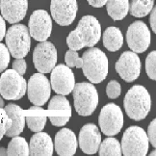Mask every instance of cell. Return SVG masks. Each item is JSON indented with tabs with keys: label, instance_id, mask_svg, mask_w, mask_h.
<instances>
[{
	"label": "cell",
	"instance_id": "74e56055",
	"mask_svg": "<svg viewBox=\"0 0 156 156\" xmlns=\"http://www.w3.org/2000/svg\"><path fill=\"white\" fill-rule=\"evenodd\" d=\"M6 34V23L5 20L2 17V16H0V41L3 40Z\"/></svg>",
	"mask_w": 156,
	"mask_h": 156
},
{
	"label": "cell",
	"instance_id": "9a60e30c",
	"mask_svg": "<svg viewBox=\"0 0 156 156\" xmlns=\"http://www.w3.org/2000/svg\"><path fill=\"white\" fill-rule=\"evenodd\" d=\"M76 0H51L50 11L53 20L61 26H69L77 15Z\"/></svg>",
	"mask_w": 156,
	"mask_h": 156
},
{
	"label": "cell",
	"instance_id": "8fae6325",
	"mask_svg": "<svg viewBox=\"0 0 156 156\" xmlns=\"http://www.w3.org/2000/svg\"><path fill=\"white\" fill-rule=\"evenodd\" d=\"M151 31L143 21H135L128 27L126 41L128 47L133 52H145L151 44Z\"/></svg>",
	"mask_w": 156,
	"mask_h": 156
},
{
	"label": "cell",
	"instance_id": "30bf717a",
	"mask_svg": "<svg viewBox=\"0 0 156 156\" xmlns=\"http://www.w3.org/2000/svg\"><path fill=\"white\" fill-rule=\"evenodd\" d=\"M26 91L29 100L34 105L43 106L50 98V82L44 73H35L30 77Z\"/></svg>",
	"mask_w": 156,
	"mask_h": 156
},
{
	"label": "cell",
	"instance_id": "ffe728a7",
	"mask_svg": "<svg viewBox=\"0 0 156 156\" xmlns=\"http://www.w3.org/2000/svg\"><path fill=\"white\" fill-rule=\"evenodd\" d=\"M5 112L11 119V126L6 132L5 136L9 138H13L15 136H19L24 129L25 126V117L23 115V110L20 106L10 103L4 107Z\"/></svg>",
	"mask_w": 156,
	"mask_h": 156
},
{
	"label": "cell",
	"instance_id": "44dd1931",
	"mask_svg": "<svg viewBox=\"0 0 156 156\" xmlns=\"http://www.w3.org/2000/svg\"><path fill=\"white\" fill-rule=\"evenodd\" d=\"M103 45L111 52H116L123 44V36L121 30L117 27H108L103 33Z\"/></svg>",
	"mask_w": 156,
	"mask_h": 156
},
{
	"label": "cell",
	"instance_id": "ba28073f",
	"mask_svg": "<svg viewBox=\"0 0 156 156\" xmlns=\"http://www.w3.org/2000/svg\"><path fill=\"white\" fill-rule=\"evenodd\" d=\"M99 127L106 136H115L123 126V114L118 105L108 103L100 111Z\"/></svg>",
	"mask_w": 156,
	"mask_h": 156
},
{
	"label": "cell",
	"instance_id": "484cf974",
	"mask_svg": "<svg viewBox=\"0 0 156 156\" xmlns=\"http://www.w3.org/2000/svg\"><path fill=\"white\" fill-rule=\"evenodd\" d=\"M47 108H48L49 111L62 110V111H68L69 113L71 112L69 101L62 94H58V95H55V97H53Z\"/></svg>",
	"mask_w": 156,
	"mask_h": 156
},
{
	"label": "cell",
	"instance_id": "f1b7e54d",
	"mask_svg": "<svg viewBox=\"0 0 156 156\" xmlns=\"http://www.w3.org/2000/svg\"><path fill=\"white\" fill-rule=\"evenodd\" d=\"M65 62L67 64L69 68H77L81 69L82 68V58H79L78 53L75 50H69L65 54Z\"/></svg>",
	"mask_w": 156,
	"mask_h": 156
},
{
	"label": "cell",
	"instance_id": "b9f144b4",
	"mask_svg": "<svg viewBox=\"0 0 156 156\" xmlns=\"http://www.w3.org/2000/svg\"><path fill=\"white\" fill-rule=\"evenodd\" d=\"M156 151H152V152L151 153V156H155L156 155V152H155Z\"/></svg>",
	"mask_w": 156,
	"mask_h": 156
},
{
	"label": "cell",
	"instance_id": "60d3db41",
	"mask_svg": "<svg viewBox=\"0 0 156 156\" xmlns=\"http://www.w3.org/2000/svg\"><path fill=\"white\" fill-rule=\"evenodd\" d=\"M0 108H4V101L2 97H0Z\"/></svg>",
	"mask_w": 156,
	"mask_h": 156
},
{
	"label": "cell",
	"instance_id": "ac0fdd59",
	"mask_svg": "<svg viewBox=\"0 0 156 156\" xmlns=\"http://www.w3.org/2000/svg\"><path fill=\"white\" fill-rule=\"evenodd\" d=\"M77 140L73 131L69 128H62L55 135L54 147L58 155L73 156L77 149Z\"/></svg>",
	"mask_w": 156,
	"mask_h": 156
},
{
	"label": "cell",
	"instance_id": "d6a6232c",
	"mask_svg": "<svg viewBox=\"0 0 156 156\" xmlns=\"http://www.w3.org/2000/svg\"><path fill=\"white\" fill-rule=\"evenodd\" d=\"M147 135L148 138V142L151 144L153 147H156V119H155L149 123Z\"/></svg>",
	"mask_w": 156,
	"mask_h": 156
},
{
	"label": "cell",
	"instance_id": "4dcf8cb0",
	"mask_svg": "<svg viewBox=\"0 0 156 156\" xmlns=\"http://www.w3.org/2000/svg\"><path fill=\"white\" fill-rule=\"evenodd\" d=\"M11 119L5 112L4 108H0V140L5 136L6 132L11 126Z\"/></svg>",
	"mask_w": 156,
	"mask_h": 156
},
{
	"label": "cell",
	"instance_id": "f546056e",
	"mask_svg": "<svg viewBox=\"0 0 156 156\" xmlns=\"http://www.w3.org/2000/svg\"><path fill=\"white\" fill-rule=\"evenodd\" d=\"M106 94L111 99L118 98L122 94V87L117 80H111L106 87Z\"/></svg>",
	"mask_w": 156,
	"mask_h": 156
},
{
	"label": "cell",
	"instance_id": "52a82bcc",
	"mask_svg": "<svg viewBox=\"0 0 156 156\" xmlns=\"http://www.w3.org/2000/svg\"><path fill=\"white\" fill-rule=\"evenodd\" d=\"M26 80L14 69H7L0 76V94L5 99H20L26 94Z\"/></svg>",
	"mask_w": 156,
	"mask_h": 156
},
{
	"label": "cell",
	"instance_id": "7c38bea8",
	"mask_svg": "<svg viewBox=\"0 0 156 156\" xmlns=\"http://www.w3.org/2000/svg\"><path fill=\"white\" fill-rule=\"evenodd\" d=\"M50 83L52 90L58 94H69L75 85V77L67 65L55 66L51 70Z\"/></svg>",
	"mask_w": 156,
	"mask_h": 156
},
{
	"label": "cell",
	"instance_id": "2e32d148",
	"mask_svg": "<svg viewBox=\"0 0 156 156\" xmlns=\"http://www.w3.org/2000/svg\"><path fill=\"white\" fill-rule=\"evenodd\" d=\"M101 143V134L95 124L88 123L81 128L78 138V145L86 154H94L98 151Z\"/></svg>",
	"mask_w": 156,
	"mask_h": 156
},
{
	"label": "cell",
	"instance_id": "603a6c76",
	"mask_svg": "<svg viewBox=\"0 0 156 156\" xmlns=\"http://www.w3.org/2000/svg\"><path fill=\"white\" fill-rule=\"evenodd\" d=\"M154 7V0H129V13L136 17L147 16Z\"/></svg>",
	"mask_w": 156,
	"mask_h": 156
},
{
	"label": "cell",
	"instance_id": "d590c367",
	"mask_svg": "<svg viewBox=\"0 0 156 156\" xmlns=\"http://www.w3.org/2000/svg\"><path fill=\"white\" fill-rule=\"evenodd\" d=\"M151 12V16H149V22H151L152 31L156 33V8L153 7Z\"/></svg>",
	"mask_w": 156,
	"mask_h": 156
},
{
	"label": "cell",
	"instance_id": "83f0119b",
	"mask_svg": "<svg viewBox=\"0 0 156 156\" xmlns=\"http://www.w3.org/2000/svg\"><path fill=\"white\" fill-rule=\"evenodd\" d=\"M146 71L152 80L156 79V51H151L146 59Z\"/></svg>",
	"mask_w": 156,
	"mask_h": 156
},
{
	"label": "cell",
	"instance_id": "d4e9b609",
	"mask_svg": "<svg viewBox=\"0 0 156 156\" xmlns=\"http://www.w3.org/2000/svg\"><path fill=\"white\" fill-rule=\"evenodd\" d=\"M98 151L100 156H121V144L116 138H107L100 143Z\"/></svg>",
	"mask_w": 156,
	"mask_h": 156
},
{
	"label": "cell",
	"instance_id": "e0dca14e",
	"mask_svg": "<svg viewBox=\"0 0 156 156\" xmlns=\"http://www.w3.org/2000/svg\"><path fill=\"white\" fill-rule=\"evenodd\" d=\"M28 0H0L2 17L11 24L20 22L26 16Z\"/></svg>",
	"mask_w": 156,
	"mask_h": 156
},
{
	"label": "cell",
	"instance_id": "8992f818",
	"mask_svg": "<svg viewBox=\"0 0 156 156\" xmlns=\"http://www.w3.org/2000/svg\"><path fill=\"white\" fill-rule=\"evenodd\" d=\"M148 138L140 126H130L125 130L122 139V153L125 156H145L148 151Z\"/></svg>",
	"mask_w": 156,
	"mask_h": 156
},
{
	"label": "cell",
	"instance_id": "277c9868",
	"mask_svg": "<svg viewBox=\"0 0 156 156\" xmlns=\"http://www.w3.org/2000/svg\"><path fill=\"white\" fill-rule=\"evenodd\" d=\"M75 110L80 116H91L98 105V94L91 83L82 82L74 85L73 90Z\"/></svg>",
	"mask_w": 156,
	"mask_h": 156
},
{
	"label": "cell",
	"instance_id": "8d00e7d4",
	"mask_svg": "<svg viewBox=\"0 0 156 156\" xmlns=\"http://www.w3.org/2000/svg\"><path fill=\"white\" fill-rule=\"evenodd\" d=\"M88 3L94 8H101L106 4L107 0H87Z\"/></svg>",
	"mask_w": 156,
	"mask_h": 156
},
{
	"label": "cell",
	"instance_id": "4fadbf2b",
	"mask_svg": "<svg viewBox=\"0 0 156 156\" xmlns=\"http://www.w3.org/2000/svg\"><path fill=\"white\" fill-rule=\"evenodd\" d=\"M52 31V20L49 14L44 10L33 12L29 20V34L38 41H46Z\"/></svg>",
	"mask_w": 156,
	"mask_h": 156
},
{
	"label": "cell",
	"instance_id": "6da1fadb",
	"mask_svg": "<svg viewBox=\"0 0 156 156\" xmlns=\"http://www.w3.org/2000/svg\"><path fill=\"white\" fill-rule=\"evenodd\" d=\"M101 37V26L93 16H85L78 22L75 30L67 38V44L71 50H80L83 47H93Z\"/></svg>",
	"mask_w": 156,
	"mask_h": 156
},
{
	"label": "cell",
	"instance_id": "1f68e13d",
	"mask_svg": "<svg viewBox=\"0 0 156 156\" xmlns=\"http://www.w3.org/2000/svg\"><path fill=\"white\" fill-rule=\"evenodd\" d=\"M10 63V52L7 46L0 44V73L7 69Z\"/></svg>",
	"mask_w": 156,
	"mask_h": 156
},
{
	"label": "cell",
	"instance_id": "3957f363",
	"mask_svg": "<svg viewBox=\"0 0 156 156\" xmlns=\"http://www.w3.org/2000/svg\"><path fill=\"white\" fill-rule=\"evenodd\" d=\"M83 73L92 83L102 82L108 74V59L105 53L97 47H92L83 53Z\"/></svg>",
	"mask_w": 156,
	"mask_h": 156
},
{
	"label": "cell",
	"instance_id": "5b68a950",
	"mask_svg": "<svg viewBox=\"0 0 156 156\" xmlns=\"http://www.w3.org/2000/svg\"><path fill=\"white\" fill-rule=\"evenodd\" d=\"M6 44L14 58H24L31 48V36L28 28L23 24L11 26L5 34Z\"/></svg>",
	"mask_w": 156,
	"mask_h": 156
},
{
	"label": "cell",
	"instance_id": "7402d4cb",
	"mask_svg": "<svg viewBox=\"0 0 156 156\" xmlns=\"http://www.w3.org/2000/svg\"><path fill=\"white\" fill-rule=\"evenodd\" d=\"M106 9L113 20H122L129 12V0H107Z\"/></svg>",
	"mask_w": 156,
	"mask_h": 156
},
{
	"label": "cell",
	"instance_id": "d6986e66",
	"mask_svg": "<svg viewBox=\"0 0 156 156\" xmlns=\"http://www.w3.org/2000/svg\"><path fill=\"white\" fill-rule=\"evenodd\" d=\"M52 154L53 143L48 134L40 131L32 136L29 144V155L51 156Z\"/></svg>",
	"mask_w": 156,
	"mask_h": 156
},
{
	"label": "cell",
	"instance_id": "f35d334b",
	"mask_svg": "<svg viewBox=\"0 0 156 156\" xmlns=\"http://www.w3.org/2000/svg\"><path fill=\"white\" fill-rule=\"evenodd\" d=\"M30 111H43V108L41 106H38V105H34V106H31L29 108Z\"/></svg>",
	"mask_w": 156,
	"mask_h": 156
},
{
	"label": "cell",
	"instance_id": "ab89813d",
	"mask_svg": "<svg viewBox=\"0 0 156 156\" xmlns=\"http://www.w3.org/2000/svg\"><path fill=\"white\" fill-rule=\"evenodd\" d=\"M0 155H7V149L0 148Z\"/></svg>",
	"mask_w": 156,
	"mask_h": 156
},
{
	"label": "cell",
	"instance_id": "7a4b0ae2",
	"mask_svg": "<svg viewBox=\"0 0 156 156\" xmlns=\"http://www.w3.org/2000/svg\"><path fill=\"white\" fill-rule=\"evenodd\" d=\"M123 106L130 119L140 122L146 119L151 111V98L145 87L136 85L128 90L125 94Z\"/></svg>",
	"mask_w": 156,
	"mask_h": 156
},
{
	"label": "cell",
	"instance_id": "e575fe53",
	"mask_svg": "<svg viewBox=\"0 0 156 156\" xmlns=\"http://www.w3.org/2000/svg\"><path fill=\"white\" fill-rule=\"evenodd\" d=\"M49 119L54 126L61 127L67 124V122L69 121V117H50Z\"/></svg>",
	"mask_w": 156,
	"mask_h": 156
},
{
	"label": "cell",
	"instance_id": "836d02e7",
	"mask_svg": "<svg viewBox=\"0 0 156 156\" xmlns=\"http://www.w3.org/2000/svg\"><path fill=\"white\" fill-rule=\"evenodd\" d=\"M13 69L16 70L20 75L25 74L26 71V62L23 58H16L13 63Z\"/></svg>",
	"mask_w": 156,
	"mask_h": 156
},
{
	"label": "cell",
	"instance_id": "cb8c5ba5",
	"mask_svg": "<svg viewBox=\"0 0 156 156\" xmlns=\"http://www.w3.org/2000/svg\"><path fill=\"white\" fill-rule=\"evenodd\" d=\"M9 156H27L29 155V146L24 138L15 136L9 143L7 148Z\"/></svg>",
	"mask_w": 156,
	"mask_h": 156
},
{
	"label": "cell",
	"instance_id": "5bb4252c",
	"mask_svg": "<svg viewBox=\"0 0 156 156\" xmlns=\"http://www.w3.org/2000/svg\"><path fill=\"white\" fill-rule=\"evenodd\" d=\"M116 70L125 82L135 81L141 73L140 58L135 52H123L116 63Z\"/></svg>",
	"mask_w": 156,
	"mask_h": 156
},
{
	"label": "cell",
	"instance_id": "4316f807",
	"mask_svg": "<svg viewBox=\"0 0 156 156\" xmlns=\"http://www.w3.org/2000/svg\"><path fill=\"white\" fill-rule=\"evenodd\" d=\"M46 119L45 116H27L25 117V123L31 131L40 132L44 128Z\"/></svg>",
	"mask_w": 156,
	"mask_h": 156
},
{
	"label": "cell",
	"instance_id": "9c48e42d",
	"mask_svg": "<svg viewBox=\"0 0 156 156\" xmlns=\"http://www.w3.org/2000/svg\"><path fill=\"white\" fill-rule=\"evenodd\" d=\"M35 68L41 73H49L57 63V50L51 41H40L33 52Z\"/></svg>",
	"mask_w": 156,
	"mask_h": 156
}]
</instances>
